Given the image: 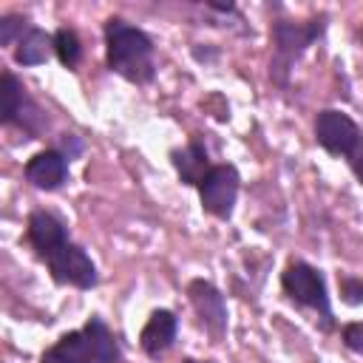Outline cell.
<instances>
[{
  "instance_id": "6da1fadb",
  "label": "cell",
  "mask_w": 363,
  "mask_h": 363,
  "mask_svg": "<svg viewBox=\"0 0 363 363\" xmlns=\"http://www.w3.org/2000/svg\"><path fill=\"white\" fill-rule=\"evenodd\" d=\"M105 45L111 71L139 85L153 79V43L142 28L111 17L105 26Z\"/></svg>"
},
{
  "instance_id": "7a4b0ae2",
  "label": "cell",
  "mask_w": 363,
  "mask_h": 363,
  "mask_svg": "<svg viewBox=\"0 0 363 363\" xmlns=\"http://www.w3.org/2000/svg\"><path fill=\"white\" fill-rule=\"evenodd\" d=\"M326 17H318V20H306V23H289V20H281L272 26V45H275V54H272V62H269V77L281 85H286V77L295 65V60L323 34V23Z\"/></svg>"
},
{
  "instance_id": "3957f363",
  "label": "cell",
  "mask_w": 363,
  "mask_h": 363,
  "mask_svg": "<svg viewBox=\"0 0 363 363\" xmlns=\"http://www.w3.org/2000/svg\"><path fill=\"white\" fill-rule=\"evenodd\" d=\"M281 286H284V292H286L295 303L315 309V312L320 315V320H323V329L332 326V309H329L326 281H323V275H320L315 267H309V264H303V261H292V264L284 269V275H281Z\"/></svg>"
},
{
  "instance_id": "277c9868",
  "label": "cell",
  "mask_w": 363,
  "mask_h": 363,
  "mask_svg": "<svg viewBox=\"0 0 363 363\" xmlns=\"http://www.w3.org/2000/svg\"><path fill=\"white\" fill-rule=\"evenodd\" d=\"M238 170L233 164H213L199 182L201 207L216 218H230L238 199Z\"/></svg>"
},
{
  "instance_id": "5b68a950",
  "label": "cell",
  "mask_w": 363,
  "mask_h": 363,
  "mask_svg": "<svg viewBox=\"0 0 363 363\" xmlns=\"http://www.w3.org/2000/svg\"><path fill=\"white\" fill-rule=\"evenodd\" d=\"M43 261L48 264L54 281H60V284H71V286H77V289H91V286L96 284V267H94V261H91L88 252H85L79 244H74V241L60 244V247H57L54 252H48Z\"/></svg>"
},
{
  "instance_id": "8992f818",
  "label": "cell",
  "mask_w": 363,
  "mask_h": 363,
  "mask_svg": "<svg viewBox=\"0 0 363 363\" xmlns=\"http://www.w3.org/2000/svg\"><path fill=\"white\" fill-rule=\"evenodd\" d=\"M315 136H318L320 147L329 150L332 156H352L354 145L360 142L357 125L346 113L332 111V108H326V111L318 113V119H315Z\"/></svg>"
},
{
  "instance_id": "52a82bcc",
  "label": "cell",
  "mask_w": 363,
  "mask_h": 363,
  "mask_svg": "<svg viewBox=\"0 0 363 363\" xmlns=\"http://www.w3.org/2000/svg\"><path fill=\"white\" fill-rule=\"evenodd\" d=\"M187 295H190V303H193L201 326L216 340H221L224 332H227V303H224V295L210 281H201V278L187 286Z\"/></svg>"
},
{
  "instance_id": "ba28073f",
  "label": "cell",
  "mask_w": 363,
  "mask_h": 363,
  "mask_svg": "<svg viewBox=\"0 0 363 363\" xmlns=\"http://www.w3.org/2000/svg\"><path fill=\"white\" fill-rule=\"evenodd\" d=\"M68 176V159L57 150H43L28 159L26 164V179L37 190H57Z\"/></svg>"
},
{
  "instance_id": "9c48e42d",
  "label": "cell",
  "mask_w": 363,
  "mask_h": 363,
  "mask_svg": "<svg viewBox=\"0 0 363 363\" xmlns=\"http://www.w3.org/2000/svg\"><path fill=\"white\" fill-rule=\"evenodd\" d=\"M173 340H176V315L167 312V309H156L147 318V323H145V329L139 335L142 352L147 357H159V354H164L170 349Z\"/></svg>"
},
{
  "instance_id": "30bf717a",
  "label": "cell",
  "mask_w": 363,
  "mask_h": 363,
  "mask_svg": "<svg viewBox=\"0 0 363 363\" xmlns=\"http://www.w3.org/2000/svg\"><path fill=\"white\" fill-rule=\"evenodd\" d=\"M28 241L37 250L40 258H45L48 252H54L60 244H65V227L45 210H37L28 216Z\"/></svg>"
},
{
  "instance_id": "8fae6325",
  "label": "cell",
  "mask_w": 363,
  "mask_h": 363,
  "mask_svg": "<svg viewBox=\"0 0 363 363\" xmlns=\"http://www.w3.org/2000/svg\"><path fill=\"white\" fill-rule=\"evenodd\" d=\"M40 363H96V357L85 332H68L43 354Z\"/></svg>"
},
{
  "instance_id": "7c38bea8",
  "label": "cell",
  "mask_w": 363,
  "mask_h": 363,
  "mask_svg": "<svg viewBox=\"0 0 363 363\" xmlns=\"http://www.w3.org/2000/svg\"><path fill=\"white\" fill-rule=\"evenodd\" d=\"M173 167H176V173L182 176L184 184H199L213 164H210V156H207L204 145L190 142L184 150H173Z\"/></svg>"
},
{
  "instance_id": "4fadbf2b",
  "label": "cell",
  "mask_w": 363,
  "mask_h": 363,
  "mask_svg": "<svg viewBox=\"0 0 363 363\" xmlns=\"http://www.w3.org/2000/svg\"><path fill=\"white\" fill-rule=\"evenodd\" d=\"M54 51V37L40 31V28H28L26 34H20L17 40V51H14V60L20 65H40L48 60V54Z\"/></svg>"
},
{
  "instance_id": "5bb4252c",
  "label": "cell",
  "mask_w": 363,
  "mask_h": 363,
  "mask_svg": "<svg viewBox=\"0 0 363 363\" xmlns=\"http://www.w3.org/2000/svg\"><path fill=\"white\" fill-rule=\"evenodd\" d=\"M88 335V343L94 349V357L96 363H116L119 360V346H116V337L111 335V329L99 320V318H91L82 329Z\"/></svg>"
},
{
  "instance_id": "9a60e30c",
  "label": "cell",
  "mask_w": 363,
  "mask_h": 363,
  "mask_svg": "<svg viewBox=\"0 0 363 363\" xmlns=\"http://www.w3.org/2000/svg\"><path fill=\"white\" fill-rule=\"evenodd\" d=\"M23 105H26L23 85L17 82L14 74H3V82H0V122L3 125L14 122L23 113Z\"/></svg>"
},
{
  "instance_id": "2e32d148",
  "label": "cell",
  "mask_w": 363,
  "mask_h": 363,
  "mask_svg": "<svg viewBox=\"0 0 363 363\" xmlns=\"http://www.w3.org/2000/svg\"><path fill=\"white\" fill-rule=\"evenodd\" d=\"M54 51H57V57H60V62H62L65 68H74V65L79 62V57H82L79 37H77L71 28H60V31L54 34Z\"/></svg>"
},
{
  "instance_id": "e0dca14e",
  "label": "cell",
  "mask_w": 363,
  "mask_h": 363,
  "mask_svg": "<svg viewBox=\"0 0 363 363\" xmlns=\"http://www.w3.org/2000/svg\"><path fill=\"white\" fill-rule=\"evenodd\" d=\"M337 286H340V301L349 303V306H360L363 303V278L357 275H340L337 278Z\"/></svg>"
},
{
  "instance_id": "ac0fdd59",
  "label": "cell",
  "mask_w": 363,
  "mask_h": 363,
  "mask_svg": "<svg viewBox=\"0 0 363 363\" xmlns=\"http://www.w3.org/2000/svg\"><path fill=\"white\" fill-rule=\"evenodd\" d=\"M17 31H28V26H26V20L23 17H17V14H9V17H3L0 20V43L3 45H11L14 43V37H17Z\"/></svg>"
},
{
  "instance_id": "d6986e66",
  "label": "cell",
  "mask_w": 363,
  "mask_h": 363,
  "mask_svg": "<svg viewBox=\"0 0 363 363\" xmlns=\"http://www.w3.org/2000/svg\"><path fill=\"white\" fill-rule=\"evenodd\" d=\"M343 343L354 354H363V323H346L343 326Z\"/></svg>"
},
{
  "instance_id": "ffe728a7",
  "label": "cell",
  "mask_w": 363,
  "mask_h": 363,
  "mask_svg": "<svg viewBox=\"0 0 363 363\" xmlns=\"http://www.w3.org/2000/svg\"><path fill=\"white\" fill-rule=\"evenodd\" d=\"M349 162H352V170H354V176H357V182L363 184V133H360V142L354 145V150H352V156H349Z\"/></svg>"
},
{
  "instance_id": "44dd1931",
  "label": "cell",
  "mask_w": 363,
  "mask_h": 363,
  "mask_svg": "<svg viewBox=\"0 0 363 363\" xmlns=\"http://www.w3.org/2000/svg\"><path fill=\"white\" fill-rule=\"evenodd\" d=\"M184 363H210V360H184Z\"/></svg>"
},
{
  "instance_id": "7402d4cb",
  "label": "cell",
  "mask_w": 363,
  "mask_h": 363,
  "mask_svg": "<svg viewBox=\"0 0 363 363\" xmlns=\"http://www.w3.org/2000/svg\"><path fill=\"white\" fill-rule=\"evenodd\" d=\"M360 37H363V31H360Z\"/></svg>"
}]
</instances>
